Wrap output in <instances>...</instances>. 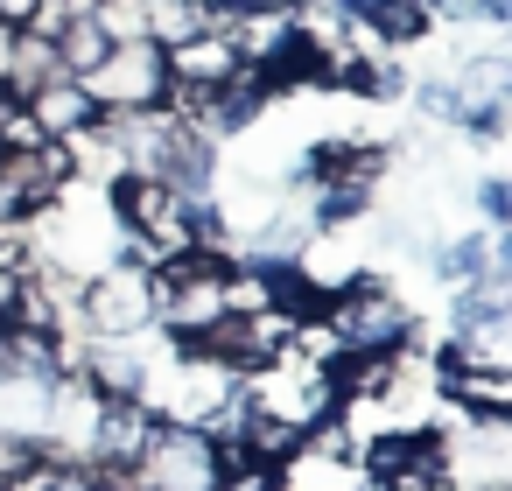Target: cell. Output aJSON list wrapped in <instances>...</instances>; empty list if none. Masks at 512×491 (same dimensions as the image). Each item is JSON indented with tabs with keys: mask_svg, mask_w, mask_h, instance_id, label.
<instances>
[{
	"mask_svg": "<svg viewBox=\"0 0 512 491\" xmlns=\"http://www.w3.org/2000/svg\"><path fill=\"white\" fill-rule=\"evenodd\" d=\"M477 204H484V218H491V225H505V218H512V190H505L498 176H491V183L477 190Z\"/></svg>",
	"mask_w": 512,
	"mask_h": 491,
	"instance_id": "12",
	"label": "cell"
},
{
	"mask_svg": "<svg viewBox=\"0 0 512 491\" xmlns=\"http://www.w3.org/2000/svg\"><path fill=\"white\" fill-rule=\"evenodd\" d=\"M162 71H169V85H190V92H218L232 71H239V50H232V36L211 22L204 36H190V43H169L162 50Z\"/></svg>",
	"mask_w": 512,
	"mask_h": 491,
	"instance_id": "7",
	"label": "cell"
},
{
	"mask_svg": "<svg viewBox=\"0 0 512 491\" xmlns=\"http://www.w3.org/2000/svg\"><path fill=\"white\" fill-rule=\"evenodd\" d=\"M50 78H57V50H50V36H43V29H15V43H8V71H0V92L29 99V92L50 85Z\"/></svg>",
	"mask_w": 512,
	"mask_h": 491,
	"instance_id": "10",
	"label": "cell"
},
{
	"mask_svg": "<svg viewBox=\"0 0 512 491\" xmlns=\"http://www.w3.org/2000/svg\"><path fill=\"white\" fill-rule=\"evenodd\" d=\"M323 323H330V344L351 351V358H393V351L414 344V309L386 281H372V274H358L351 288H337L323 302Z\"/></svg>",
	"mask_w": 512,
	"mask_h": 491,
	"instance_id": "1",
	"label": "cell"
},
{
	"mask_svg": "<svg viewBox=\"0 0 512 491\" xmlns=\"http://www.w3.org/2000/svg\"><path fill=\"white\" fill-rule=\"evenodd\" d=\"M435 400H449L456 414H477V421H505L512 414V365H463V358H442L435 351Z\"/></svg>",
	"mask_w": 512,
	"mask_h": 491,
	"instance_id": "5",
	"label": "cell"
},
{
	"mask_svg": "<svg viewBox=\"0 0 512 491\" xmlns=\"http://www.w3.org/2000/svg\"><path fill=\"white\" fill-rule=\"evenodd\" d=\"M50 50H57V71L85 85V78L113 57V36H106V29L92 22V8H85V15H64V22L50 29Z\"/></svg>",
	"mask_w": 512,
	"mask_h": 491,
	"instance_id": "9",
	"label": "cell"
},
{
	"mask_svg": "<svg viewBox=\"0 0 512 491\" xmlns=\"http://www.w3.org/2000/svg\"><path fill=\"white\" fill-rule=\"evenodd\" d=\"M78 330L85 337H141V330H155V281H148V267L134 253H120L99 274H85Z\"/></svg>",
	"mask_w": 512,
	"mask_h": 491,
	"instance_id": "2",
	"label": "cell"
},
{
	"mask_svg": "<svg viewBox=\"0 0 512 491\" xmlns=\"http://www.w3.org/2000/svg\"><path fill=\"white\" fill-rule=\"evenodd\" d=\"M218 15L204 8V0H148V43H190V36H204Z\"/></svg>",
	"mask_w": 512,
	"mask_h": 491,
	"instance_id": "11",
	"label": "cell"
},
{
	"mask_svg": "<svg viewBox=\"0 0 512 491\" xmlns=\"http://www.w3.org/2000/svg\"><path fill=\"white\" fill-rule=\"evenodd\" d=\"M85 92L99 99V113H155L162 92H169V71H162V43H113V57L85 78Z\"/></svg>",
	"mask_w": 512,
	"mask_h": 491,
	"instance_id": "3",
	"label": "cell"
},
{
	"mask_svg": "<svg viewBox=\"0 0 512 491\" xmlns=\"http://www.w3.org/2000/svg\"><path fill=\"white\" fill-rule=\"evenodd\" d=\"M134 470H141L148 491H218V449L197 428H176V421L155 428V442L141 449Z\"/></svg>",
	"mask_w": 512,
	"mask_h": 491,
	"instance_id": "4",
	"label": "cell"
},
{
	"mask_svg": "<svg viewBox=\"0 0 512 491\" xmlns=\"http://www.w3.org/2000/svg\"><path fill=\"white\" fill-rule=\"evenodd\" d=\"M22 106H29V120H36L43 141H71V134H85V127L99 120V99H92L78 78H64V71H57L50 85H36Z\"/></svg>",
	"mask_w": 512,
	"mask_h": 491,
	"instance_id": "8",
	"label": "cell"
},
{
	"mask_svg": "<svg viewBox=\"0 0 512 491\" xmlns=\"http://www.w3.org/2000/svg\"><path fill=\"white\" fill-rule=\"evenodd\" d=\"M43 0H0V29H36Z\"/></svg>",
	"mask_w": 512,
	"mask_h": 491,
	"instance_id": "13",
	"label": "cell"
},
{
	"mask_svg": "<svg viewBox=\"0 0 512 491\" xmlns=\"http://www.w3.org/2000/svg\"><path fill=\"white\" fill-rule=\"evenodd\" d=\"M155 407L148 400H99L92 414V442H85V463H106V470H134L141 449L155 442Z\"/></svg>",
	"mask_w": 512,
	"mask_h": 491,
	"instance_id": "6",
	"label": "cell"
}]
</instances>
